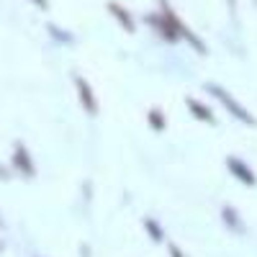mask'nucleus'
<instances>
[{"mask_svg": "<svg viewBox=\"0 0 257 257\" xmlns=\"http://www.w3.org/2000/svg\"><path fill=\"white\" fill-rule=\"evenodd\" d=\"M226 167H229V173L237 178V180H242L244 185H257V175L252 173V170H249L242 160H237V157H226Z\"/></svg>", "mask_w": 257, "mask_h": 257, "instance_id": "6", "label": "nucleus"}, {"mask_svg": "<svg viewBox=\"0 0 257 257\" xmlns=\"http://www.w3.org/2000/svg\"><path fill=\"white\" fill-rule=\"evenodd\" d=\"M75 88H77V98H80V105L85 108V113L95 116L98 113V100H95V93L90 88V82L85 77H75Z\"/></svg>", "mask_w": 257, "mask_h": 257, "instance_id": "3", "label": "nucleus"}, {"mask_svg": "<svg viewBox=\"0 0 257 257\" xmlns=\"http://www.w3.org/2000/svg\"><path fill=\"white\" fill-rule=\"evenodd\" d=\"M206 90H208V93H211L213 98H219V100L224 103V108H226V111H229V113H231L234 118L244 121L247 126H254V123H257V121H254V116H252V113H249V111L244 108V105H239L237 100H234V98H231V95H229V93H226L224 88H219V85H208Z\"/></svg>", "mask_w": 257, "mask_h": 257, "instance_id": "1", "label": "nucleus"}, {"mask_svg": "<svg viewBox=\"0 0 257 257\" xmlns=\"http://www.w3.org/2000/svg\"><path fill=\"white\" fill-rule=\"evenodd\" d=\"M147 118H149V126H152L155 132H165V128H167V121H165V116H162L160 108H152V111L147 113Z\"/></svg>", "mask_w": 257, "mask_h": 257, "instance_id": "9", "label": "nucleus"}, {"mask_svg": "<svg viewBox=\"0 0 257 257\" xmlns=\"http://www.w3.org/2000/svg\"><path fill=\"white\" fill-rule=\"evenodd\" d=\"M147 24L152 26L155 31H160L167 41H178V39H180L178 31L173 29V24H170V18H167L162 11H160V13H149V16H147Z\"/></svg>", "mask_w": 257, "mask_h": 257, "instance_id": "4", "label": "nucleus"}, {"mask_svg": "<svg viewBox=\"0 0 257 257\" xmlns=\"http://www.w3.org/2000/svg\"><path fill=\"white\" fill-rule=\"evenodd\" d=\"M0 178H8V173H6V167L0 165Z\"/></svg>", "mask_w": 257, "mask_h": 257, "instance_id": "14", "label": "nucleus"}, {"mask_svg": "<svg viewBox=\"0 0 257 257\" xmlns=\"http://www.w3.org/2000/svg\"><path fill=\"white\" fill-rule=\"evenodd\" d=\"M13 167H16L24 178H34V175H36V167H34V162H31V155L26 152L24 144L16 147V152H13Z\"/></svg>", "mask_w": 257, "mask_h": 257, "instance_id": "5", "label": "nucleus"}, {"mask_svg": "<svg viewBox=\"0 0 257 257\" xmlns=\"http://www.w3.org/2000/svg\"><path fill=\"white\" fill-rule=\"evenodd\" d=\"M185 105H188V111H190L193 116H196L198 121H206V123H213V121H216V118H213V113L206 108L203 103H198L196 98H188V100H185Z\"/></svg>", "mask_w": 257, "mask_h": 257, "instance_id": "8", "label": "nucleus"}, {"mask_svg": "<svg viewBox=\"0 0 257 257\" xmlns=\"http://www.w3.org/2000/svg\"><path fill=\"white\" fill-rule=\"evenodd\" d=\"M31 3H34V6H39L41 11H47V6H49V0H31Z\"/></svg>", "mask_w": 257, "mask_h": 257, "instance_id": "12", "label": "nucleus"}, {"mask_svg": "<svg viewBox=\"0 0 257 257\" xmlns=\"http://www.w3.org/2000/svg\"><path fill=\"white\" fill-rule=\"evenodd\" d=\"M170 254H173V257H183V252H180L175 244H170Z\"/></svg>", "mask_w": 257, "mask_h": 257, "instance_id": "13", "label": "nucleus"}, {"mask_svg": "<svg viewBox=\"0 0 257 257\" xmlns=\"http://www.w3.org/2000/svg\"><path fill=\"white\" fill-rule=\"evenodd\" d=\"M221 219H224V224H226V226H231L234 231H242V229H244V226H242V221L237 219V213H234V208H229V206L221 211Z\"/></svg>", "mask_w": 257, "mask_h": 257, "instance_id": "10", "label": "nucleus"}, {"mask_svg": "<svg viewBox=\"0 0 257 257\" xmlns=\"http://www.w3.org/2000/svg\"><path fill=\"white\" fill-rule=\"evenodd\" d=\"M0 249H3V242H0Z\"/></svg>", "mask_w": 257, "mask_h": 257, "instance_id": "16", "label": "nucleus"}, {"mask_svg": "<svg viewBox=\"0 0 257 257\" xmlns=\"http://www.w3.org/2000/svg\"><path fill=\"white\" fill-rule=\"evenodd\" d=\"M144 226H147L149 237H152L155 242H162V239H165V231H162V226H160V224H155V219H147V221H144Z\"/></svg>", "mask_w": 257, "mask_h": 257, "instance_id": "11", "label": "nucleus"}, {"mask_svg": "<svg viewBox=\"0 0 257 257\" xmlns=\"http://www.w3.org/2000/svg\"><path fill=\"white\" fill-rule=\"evenodd\" d=\"M160 11H162V13H165V16L170 18V24H173V29L178 31V36H180V39H185V41H188V44H190L193 49H198L201 54H206V44H203V41H201V39H198L196 34H193V31H190V29H188V26L183 24V21L178 18V13H175L173 8H170V6L165 3V0L160 3Z\"/></svg>", "mask_w": 257, "mask_h": 257, "instance_id": "2", "label": "nucleus"}, {"mask_svg": "<svg viewBox=\"0 0 257 257\" xmlns=\"http://www.w3.org/2000/svg\"><path fill=\"white\" fill-rule=\"evenodd\" d=\"M226 6H229V8H234V6H237V0H226Z\"/></svg>", "mask_w": 257, "mask_h": 257, "instance_id": "15", "label": "nucleus"}, {"mask_svg": "<svg viewBox=\"0 0 257 257\" xmlns=\"http://www.w3.org/2000/svg\"><path fill=\"white\" fill-rule=\"evenodd\" d=\"M108 11H111V16L118 21V24L123 26V31L126 34H134V29H137V24H134V16L128 13L121 3H108Z\"/></svg>", "mask_w": 257, "mask_h": 257, "instance_id": "7", "label": "nucleus"}]
</instances>
